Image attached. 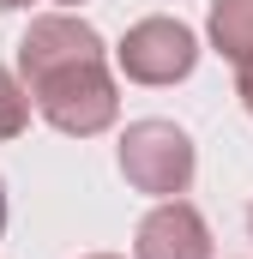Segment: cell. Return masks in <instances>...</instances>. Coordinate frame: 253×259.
Masks as SVG:
<instances>
[{
    "instance_id": "cell-5",
    "label": "cell",
    "mask_w": 253,
    "mask_h": 259,
    "mask_svg": "<svg viewBox=\"0 0 253 259\" xmlns=\"http://www.w3.org/2000/svg\"><path fill=\"white\" fill-rule=\"evenodd\" d=\"M211 42L223 61L253 55V0H211Z\"/></svg>"
},
{
    "instance_id": "cell-4",
    "label": "cell",
    "mask_w": 253,
    "mask_h": 259,
    "mask_svg": "<svg viewBox=\"0 0 253 259\" xmlns=\"http://www.w3.org/2000/svg\"><path fill=\"white\" fill-rule=\"evenodd\" d=\"M139 259H211V229L187 199H163L145 223H139Z\"/></svg>"
},
{
    "instance_id": "cell-11",
    "label": "cell",
    "mask_w": 253,
    "mask_h": 259,
    "mask_svg": "<svg viewBox=\"0 0 253 259\" xmlns=\"http://www.w3.org/2000/svg\"><path fill=\"white\" fill-rule=\"evenodd\" d=\"M247 235H253V205H247Z\"/></svg>"
},
{
    "instance_id": "cell-12",
    "label": "cell",
    "mask_w": 253,
    "mask_h": 259,
    "mask_svg": "<svg viewBox=\"0 0 253 259\" xmlns=\"http://www.w3.org/2000/svg\"><path fill=\"white\" fill-rule=\"evenodd\" d=\"M66 6H78V0H66Z\"/></svg>"
},
{
    "instance_id": "cell-9",
    "label": "cell",
    "mask_w": 253,
    "mask_h": 259,
    "mask_svg": "<svg viewBox=\"0 0 253 259\" xmlns=\"http://www.w3.org/2000/svg\"><path fill=\"white\" fill-rule=\"evenodd\" d=\"M0 229H6V181H0Z\"/></svg>"
},
{
    "instance_id": "cell-10",
    "label": "cell",
    "mask_w": 253,
    "mask_h": 259,
    "mask_svg": "<svg viewBox=\"0 0 253 259\" xmlns=\"http://www.w3.org/2000/svg\"><path fill=\"white\" fill-rule=\"evenodd\" d=\"M85 259H121V253H85Z\"/></svg>"
},
{
    "instance_id": "cell-1",
    "label": "cell",
    "mask_w": 253,
    "mask_h": 259,
    "mask_svg": "<svg viewBox=\"0 0 253 259\" xmlns=\"http://www.w3.org/2000/svg\"><path fill=\"white\" fill-rule=\"evenodd\" d=\"M18 72H24L36 115L61 127L66 139H91V133L115 127L121 115V91L103 61V36L72 12L30 18V30L18 36Z\"/></svg>"
},
{
    "instance_id": "cell-7",
    "label": "cell",
    "mask_w": 253,
    "mask_h": 259,
    "mask_svg": "<svg viewBox=\"0 0 253 259\" xmlns=\"http://www.w3.org/2000/svg\"><path fill=\"white\" fill-rule=\"evenodd\" d=\"M235 97H241V109L253 115V55H247V61H235Z\"/></svg>"
},
{
    "instance_id": "cell-8",
    "label": "cell",
    "mask_w": 253,
    "mask_h": 259,
    "mask_svg": "<svg viewBox=\"0 0 253 259\" xmlns=\"http://www.w3.org/2000/svg\"><path fill=\"white\" fill-rule=\"evenodd\" d=\"M18 6H30V0H0V12H18Z\"/></svg>"
},
{
    "instance_id": "cell-3",
    "label": "cell",
    "mask_w": 253,
    "mask_h": 259,
    "mask_svg": "<svg viewBox=\"0 0 253 259\" xmlns=\"http://www.w3.org/2000/svg\"><path fill=\"white\" fill-rule=\"evenodd\" d=\"M199 61V42L181 18H139L121 36V72L133 84H175Z\"/></svg>"
},
{
    "instance_id": "cell-2",
    "label": "cell",
    "mask_w": 253,
    "mask_h": 259,
    "mask_svg": "<svg viewBox=\"0 0 253 259\" xmlns=\"http://www.w3.org/2000/svg\"><path fill=\"white\" fill-rule=\"evenodd\" d=\"M193 169H199V151L175 121H133L121 133V175L126 187L151 199H175L193 187Z\"/></svg>"
},
{
    "instance_id": "cell-6",
    "label": "cell",
    "mask_w": 253,
    "mask_h": 259,
    "mask_svg": "<svg viewBox=\"0 0 253 259\" xmlns=\"http://www.w3.org/2000/svg\"><path fill=\"white\" fill-rule=\"evenodd\" d=\"M30 109H36V103H30V91L0 66V139H18V133L30 127Z\"/></svg>"
}]
</instances>
